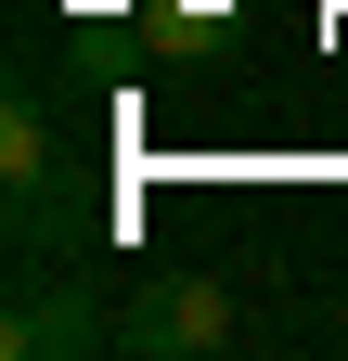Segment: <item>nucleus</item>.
Listing matches in <instances>:
<instances>
[{
  "label": "nucleus",
  "instance_id": "nucleus-4",
  "mask_svg": "<svg viewBox=\"0 0 348 361\" xmlns=\"http://www.w3.org/2000/svg\"><path fill=\"white\" fill-rule=\"evenodd\" d=\"M206 39H220L206 0H155V13H142V52H206Z\"/></svg>",
  "mask_w": 348,
  "mask_h": 361
},
{
  "label": "nucleus",
  "instance_id": "nucleus-3",
  "mask_svg": "<svg viewBox=\"0 0 348 361\" xmlns=\"http://www.w3.org/2000/svg\"><path fill=\"white\" fill-rule=\"evenodd\" d=\"M65 180V142H52V104H39V78H13V104H0V194H13V219L52 207Z\"/></svg>",
  "mask_w": 348,
  "mask_h": 361
},
{
  "label": "nucleus",
  "instance_id": "nucleus-1",
  "mask_svg": "<svg viewBox=\"0 0 348 361\" xmlns=\"http://www.w3.org/2000/svg\"><path fill=\"white\" fill-rule=\"evenodd\" d=\"M116 348H142V361H206V348H232V284L155 271V284L116 310Z\"/></svg>",
  "mask_w": 348,
  "mask_h": 361
},
{
  "label": "nucleus",
  "instance_id": "nucleus-2",
  "mask_svg": "<svg viewBox=\"0 0 348 361\" xmlns=\"http://www.w3.org/2000/svg\"><path fill=\"white\" fill-rule=\"evenodd\" d=\"M116 323L91 310V284H65V271H26L13 310H0V361H91Z\"/></svg>",
  "mask_w": 348,
  "mask_h": 361
}]
</instances>
